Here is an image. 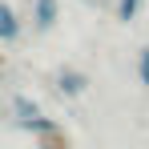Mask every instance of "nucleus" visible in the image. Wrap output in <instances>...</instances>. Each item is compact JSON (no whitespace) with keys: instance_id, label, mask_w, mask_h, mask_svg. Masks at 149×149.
I'll list each match as a JSON object with an SVG mask.
<instances>
[{"instance_id":"nucleus-7","label":"nucleus","mask_w":149,"mask_h":149,"mask_svg":"<svg viewBox=\"0 0 149 149\" xmlns=\"http://www.w3.org/2000/svg\"><path fill=\"white\" fill-rule=\"evenodd\" d=\"M0 65H4V52H0Z\"/></svg>"},{"instance_id":"nucleus-4","label":"nucleus","mask_w":149,"mask_h":149,"mask_svg":"<svg viewBox=\"0 0 149 149\" xmlns=\"http://www.w3.org/2000/svg\"><path fill=\"white\" fill-rule=\"evenodd\" d=\"M12 113H16V121L24 125V121H32V117H40V105L32 97H24V93H16V97H12Z\"/></svg>"},{"instance_id":"nucleus-5","label":"nucleus","mask_w":149,"mask_h":149,"mask_svg":"<svg viewBox=\"0 0 149 149\" xmlns=\"http://www.w3.org/2000/svg\"><path fill=\"white\" fill-rule=\"evenodd\" d=\"M141 8H145V0H117V20L121 24H133Z\"/></svg>"},{"instance_id":"nucleus-2","label":"nucleus","mask_w":149,"mask_h":149,"mask_svg":"<svg viewBox=\"0 0 149 149\" xmlns=\"http://www.w3.org/2000/svg\"><path fill=\"white\" fill-rule=\"evenodd\" d=\"M89 85H93V77L85 69H69V65L56 69V93H65V97H85Z\"/></svg>"},{"instance_id":"nucleus-6","label":"nucleus","mask_w":149,"mask_h":149,"mask_svg":"<svg viewBox=\"0 0 149 149\" xmlns=\"http://www.w3.org/2000/svg\"><path fill=\"white\" fill-rule=\"evenodd\" d=\"M137 81H141V89H149V45L137 49Z\"/></svg>"},{"instance_id":"nucleus-1","label":"nucleus","mask_w":149,"mask_h":149,"mask_svg":"<svg viewBox=\"0 0 149 149\" xmlns=\"http://www.w3.org/2000/svg\"><path fill=\"white\" fill-rule=\"evenodd\" d=\"M56 20H61V0H32V12H28L32 32H52Z\"/></svg>"},{"instance_id":"nucleus-3","label":"nucleus","mask_w":149,"mask_h":149,"mask_svg":"<svg viewBox=\"0 0 149 149\" xmlns=\"http://www.w3.org/2000/svg\"><path fill=\"white\" fill-rule=\"evenodd\" d=\"M20 32H24V20L16 16V8L8 0H0V45H16Z\"/></svg>"}]
</instances>
